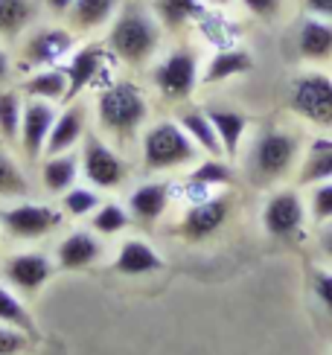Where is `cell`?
<instances>
[{"mask_svg": "<svg viewBox=\"0 0 332 355\" xmlns=\"http://www.w3.org/2000/svg\"><path fill=\"white\" fill-rule=\"evenodd\" d=\"M21 116H24V94L21 87H0V143L15 149L21 135Z\"/></svg>", "mask_w": 332, "mask_h": 355, "instance_id": "f1b7e54d", "label": "cell"}, {"mask_svg": "<svg viewBox=\"0 0 332 355\" xmlns=\"http://www.w3.org/2000/svg\"><path fill=\"white\" fill-rule=\"evenodd\" d=\"M21 94L29 96V99H44V102L65 105V96H67V73H65V67L56 64V67L33 70L21 82Z\"/></svg>", "mask_w": 332, "mask_h": 355, "instance_id": "d4e9b609", "label": "cell"}, {"mask_svg": "<svg viewBox=\"0 0 332 355\" xmlns=\"http://www.w3.org/2000/svg\"><path fill=\"white\" fill-rule=\"evenodd\" d=\"M79 164H82V178L88 181V187H94L99 192H114L128 181V160L99 131H88L85 135L79 146Z\"/></svg>", "mask_w": 332, "mask_h": 355, "instance_id": "ba28073f", "label": "cell"}, {"mask_svg": "<svg viewBox=\"0 0 332 355\" xmlns=\"http://www.w3.org/2000/svg\"><path fill=\"white\" fill-rule=\"evenodd\" d=\"M29 347H33V338L24 329L15 327H0V355H26Z\"/></svg>", "mask_w": 332, "mask_h": 355, "instance_id": "8d00e7d4", "label": "cell"}, {"mask_svg": "<svg viewBox=\"0 0 332 355\" xmlns=\"http://www.w3.org/2000/svg\"><path fill=\"white\" fill-rule=\"evenodd\" d=\"M163 24L158 21L152 3H143V0H123L114 21L102 33L108 55L131 70L152 67V62L163 53Z\"/></svg>", "mask_w": 332, "mask_h": 355, "instance_id": "6da1fadb", "label": "cell"}, {"mask_svg": "<svg viewBox=\"0 0 332 355\" xmlns=\"http://www.w3.org/2000/svg\"><path fill=\"white\" fill-rule=\"evenodd\" d=\"M294 50L297 58L309 67H321L332 62V21L306 15L294 26Z\"/></svg>", "mask_w": 332, "mask_h": 355, "instance_id": "5bb4252c", "label": "cell"}, {"mask_svg": "<svg viewBox=\"0 0 332 355\" xmlns=\"http://www.w3.org/2000/svg\"><path fill=\"white\" fill-rule=\"evenodd\" d=\"M128 207H119L117 201H102L90 216V230L97 236H117L128 227Z\"/></svg>", "mask_w": 332, "mask_h": 355, "instance_id": "1f68e13d", "label": "cell"}, {"mask_svg": "<svg viewBox=\"0 0 332 355\" xmlns=\"http://www.w3.org/2000/svg\"><path fill=\"white\" fill-rule=\"evenodd\" d=\"M12 73H15V58H12V53H9V44L0 41V87L9 85Z\"/></svg>", "mask_w": 332, "mask_h": 355, "instance_id": "ab89813d", "label": "cell"}, {"mask_svg": "<svg viewBox=\"0 0 332 355\" xmlns=\"http://www.w3.org/2000/svg\"><path fill=\"white\" fill-rule=\"evenodd\" d=\"M175 120L190 135V140L201 149V155H207V157H224L219 135H216V128H213V123H210V116H207V108H184L175 116Z\"/></svg>", "mask_w": 332, "mask_h": 355, "instance_id": "4316f807", "label": "cell"}, {"mask_svg": "<svg viewBox=\"0 0 332 355\" xmlns=\"http://www.w3.org/2000/svg\"><path fill=\"white\" fill-rule=\"evenodd\" d=\"M41 6H44V15H47V18L65 21L70 6H73V0H41Z\"/></svg>", "mask_w": 332, "mask_h": 355, "instance_id": "f35d334b", "label": "cell"}, {"mask_svg": "<svg viewBox=\"0 0 332 355\" xmlns=\"http://www.w3.org/2000/svg\"><path fill=\"white\" fill-rule=\"evenodd\" d=\"M29 178L21 166V160H15V155L9 152V146L0 143V198L3 201H18V198H29Z\"/></svg>", "mask_w": 332, "mask_h": 355, "instance_id": "f546056e", "label": "cell"}, {"mask_svg": "<svg viewBox=\"0 0 332 355\" xmlns=\"http://www.w3.org/2000/svg\"><path fill=\"white\" fill-rule=\"evenodd\" d=\"M306 15H318V18L332 21V0H300Z\"/></svg>", "mask_w": 332, "mask_h": 355, "instance_id": "60d3db41", "label": "cell"}, {"mask_svg": "<svg viewBox=\"0 0 332 355\" xmlns=\"http://www.w3.org/2000/svg\"><path fill=\"white\" fill-rule=\"evenodd\" d=\"M306 221V204L304 196L294 187H280L268 196L263 207V227L274 239H292L304 230Z\"/></svg>", "mask_w": 332, "mask_h": 355, "instance_id": "30bf717a", "label": "cell"}, {"mask_svg": "<svg viewBox=\"0 0 332 355\" xmlns=\"http://www.w3.org/2000/svg\"><path fill=\"white\" fill-rule=\"evenodd\" d=\"M207 116L219 135L224 157L233 160L239 152H242V143L248 137V128H251L248 114L239 111V108H207Z\"/></svg>", "mask_w": 332, "mask_h": 355, "instance_id": "603a6c76", "label": "cell"}, {"mask_svg": "<svg viewBox=\"0 0 332 355\" xmlns=\"http://www.w3.org/2000/svg\"><path fill=\"white\" fill-rule=\"evenodd\" d=\"M119 6H123V0H73L65 24L79 38H94L108 29Z\"/></svg>", "mask_w": 332, "mask_h": 355, "instance_id": "2e32d148", "label": "cell"}, {"mask_svg": "<svg viewBox=\"0 0 332 355\" xmlns=\"http://www.w3.org/2000/svg\"><path fill=\"white\" fill-rule=\"evenodd\" d=\"M318 248H321V254L332 262V221H324V225H321V233H318Z\"/></svg>", "mask_w": 332, "mask_h": 355, "instance_id": "b9f144b4", "label": "cell"}, {"mask_svg": "<svg viewBox=\"0 0 332 355\" xmlns=\"http://www.w3.org/2000/svg\"><path fill=\"white\" fill-rule=\"evenodd\" d=\"M18 55H15V67L26 73L56 67L70 58V53L79 47V35L65 24V21H38L29 33L15 44Z\"/></svg>", "mask_w": 332, "mask_h": 355, "instance_id": "5b68a950", "label": "cell"}, {"mask_svg": "<svg viewBox=\"0 0 332 355\" xmlns=\"http://www.w3.org/2000/svg\"><path fill=\"white\" fill-rule=\"evenodd\" d=\"M62 207H50L41 201H29V198H18L12 207L0 210V225L12 236V239L21 242H35L44 239L47 233H53L62 225Z\"/></svg>", "mask_w": 332, "mask_h": 355, "instance_id": "9c48e42d", "label": "cell"}, {"mask_svg": "<svg viewBox=\"0 0 332 355\" xmlns=\"http://www.w3.org/2000/svg\"><path fill=\"white\" fill-rule=\"evenodd\" d=\"M56 102L29 99L24 96V116H21V135H18V152L26 164H38L44 157V146L56 123Z\"/></svg>", "mask_w": 332, "mask_h": 355, "instance_id": "8fae6325", "label": "cell"}, {"mask_svg": "<svg viewBox=\"0 0 332 355\" xmlns=\"http://www.w3.org/2000/svg\"><path fill=\"white\" fill-rule=\"evenodd\" d=\"M309 216L312 221H332V181H321V184H312L309 187Z\"/></svg>", "mask_w": 332, "mask_h": 355, "instance_id": "d590c367", "label": "cell"}, {"mask_svg": "<svg viewBox=\"0 0 332 355\" xmlns=\"http://www.w3.org/2000/svg\"><path fill=\"white\" fill-rule=\"evenodd\" d=\"M149 79L160 99L187 102L201 85V58L190 44H178L169 53H160L155 58L149 67Z\"/></svg>", "mask_w": 332, "mask_h": 355, "instance_id": "8992f818", "label": "cell"}, {"mask_svg": "<svg viewBox=\"0 0 332 355\" xmlns=\"http://www.w3.org/2000/svg\"><path fill=\"white\" fill-rule=\"evenodd\" d=\"M82 175V164H79V152H62V155H44L38 160V181L41 189L47 196H65V192L76 184V178Z\"/></svg>", "mask_w": 332, "mask_h": 355, "instance_id": "d6986e66", "label": "cell"}, {"mask_svg": "<svg viewBox=\"0 0 332 355\" xmlns=\"http://www.w3.org/2000/svg\"><path fill=\"white\" fill-rule=\"evenodd\" d=\"M231 218V196H207L178 221V236L187 242H204L213 233H219Z\"/></svg>", "mask_w": 332, "mask_h": 355, "instance_id": "7c38bea8", "label": "cell"}, {"mask_svg": "<svg viewBox=\"0 0 332 355\" xmlns=\"http://www.w3.org/2000/svg\"><path fill=\"white\" fill-rule=\"evenodd\" d=\"M85 135H88V105L82 99L65 102V108L58 111L56 123H53L47 146H44V155H62V152L79 149Z\"/></svg>", "mask_w": 332, "mask_h": 355, "instance_id": "9a60e30c", "label": "cell"}, {"mask_svg": "<svg viewBox=\"0 0 332 355\" xmlns=\"http://www.w3.org/2000/svg\"><path fill=\"white\" fill-rule=\"evenodd\" d=\"M149 3H152L158 21L163 24L166 35H175V33L190 29L207 9L204 0H149Z\"/></svg>", "mask_w": 332, "mask_h": 355, "instance_id": "484cf974", "label": "cell"}, {"mask_svg": "<svg viewBox=\"0 0 332 355\" xmlns=\"http://www.w3.org/2000/svg\"><path fill=\"white\" fill-rule=\"evenodd\" d=\"M160 268H163L160 254L143 239L123 242V248H119V254L114 259V271L123 277H143V274H155Z\"/></svg>", "mask_w": 332, "mask_h": 355, "instance_id": "cb8c5ba5", "label": "cell"}, {"mask_svg": "<svg viewBox=\"0 0 332 355\" xmlns=\"http://www.w3.org/2000/svg\"><path fill=\"white\" fill-rule=\"evenodd\" d=\"M41 18V0H0V41L18 44Z\"/></svg>", "mask_w": 332, "mask_h": 355, "instance_id": "ffe728a7", "label": "cell"}, {"mask_svg": "<svg viewBox=\"0 0 332 355\" xmlns=\"http://www.w3.org/2000/svg\"><path fill=\"white\" fill-rule=\"evenodd\" d=\"M99 257H102V242L97 239V233H90V230H73L56 248L58 268H65V271L90 268Z\"/></svg>", "mask_w": 332, "mask_h": 355, "instance_id": "44dd1931", "label": "cell"}, {"mask_svg": "<svg viewBox=\"0 0 332 355\" xmlns=\"http://www.w3.org/2000/svg\"><path fill=\"white\" fill-rule=\"evenodd\" d=\"M99 204H102L99 189H94V187H76L73 184L65 196H58V207H62V213L70 216V218L94 216V210Z\"/></svg>", "mask_w": 332, "mask_h": 355, "instance_id": "d6a6232c", "label": "cell"}, {"mask_svg": "<svg viewBox=\"0 0 332 355\" xmlns=\"http://www.w3.org/2000/svg\"><path fill=\"white\" fill-rule=\"evenodd\" d=\"M97 125L102 137L117 146H131L140 140L149 123V96L134 79H114L97 94Z\"/></svg>", "mask_w": 332, "mask_h": 355, "instance_id": "7a4b0ae2", "label": "cell"}, {"mask_svg": "<svg viewBox=\"0 0 332 355\" xmlns=\"http://www.w3.org/2000/svg\"><path fill=\"white\" fill-rule=\"evenodd\" d=\"M128 216L138 221V225H155V221L166 213L169 207V184L166 181H146L138 184L128 196Z\"/></svg>", "mask_w": 332, "mask_h": 355, "instance_id": "7402d4cb", "label": "cell"}, {"mask_svg": "<svg viewBox=\"0 0 332 355\" xmlns=\"http://www.w3.org/2000/svg\"><path fill=\"white\" fill-rule=\"evenodd\" d=\"M289 111L315 128L332 131V76L306 67L289 82Z\"/></svg>", "mask_w": 332, "mask_h": 355, "instance_id": "52a82bcc", "label": "cell"}, {"mask_svg": "<svg viewBox=\"0 0 332 355\" xmlns=\"http://www.w3.org/2000/svg\"><path fill=\"white\" fill-rule=\"evenodd\" d=\"M321 181H332V137L312 140L306 157H300V166H297L300 187H312Z\"/></svg>", "mask_w": 332, "mask_h": 355, "instance_id": "83f0119b", "label": "cell"}, {"mask_svg": "<svg viewBox=\"0 0 332 355\" xmlns=\"http://www.w3.org/2000/svg\"><path fill=\"white\" fill-rule=\"evenodd\" d=\"M105 58H108V50H105L102 41H94V38L85 41L82 47H76L70 53V58L62 64L65 73H67V96H65V102L82 99V94L99 79V73L105 67Z\"/></svg>", "mask_w": 332, "mask_h": 355, "instance_id": "4fadbf2b", "label": "cell"}, {"mask_svg": "<svg viewBox=\"0 0 332 355\" xmlns=\"http://www.w3.org/2000/svg\"><path fill=\"white\" fill-rule=\"evenodd\" d=\"M304 155V143L294 131L263 128L245 149V175L254 187H274L285 181Z\"/></svg>", "mask_w": 332, "mask_h": 355, "instance_id": "3957f363", "label": "cell"}, {"mask_svg": "<svg viewBox=\"0 0 332 355\" xmlns=\"http://www.w3.org/2000/svg\"><path fill=\"white\" fill-rule=\"evenodd\" d=\"M0 323H6V327H15V329H24V332H29V335L35 332L29 309L21 303L18 294L9 291L6 286H0Z\"/></svg>", "mask_w": 332, "mask_h": 355, "instance_id": "836d02e7", "label": "cell"}, {"mask_svg": "<svg viewBox=\"0 0 332 355\" xmlns=\"http://www.w3.org/2000/svg\"><path fill=\"white\" fill-rule=\"evenodd\" d=\"M204 155L181 128L178 120H158L143 128L140 135V160L146 172H175L199 164Z\"/></svg>", "mask_w": 332, "mask_h": 355, "instance_id": "277c9868", "label": "cell"}, {"mask_svg": "<svg viewBox=\"0 0 332 355\" xmlns=\"http://www.w3.org/2000/svg\"><path fill=\"white\" fill-rule=\"evenodd\" d=\"M6 283L21 291V294H35L44 283H50V277L56 274V265L44 254H15L6 262Z\"/></svg>", "mask_w": 332, "mask_h": 355, "instance_id": "e0dca14e", "label": "cell"}, {"mask_svg": "<svg viewBox=\"0 0 332 355\" xmlns=\"http://www.w3.org/2000/svg\"><path fill=\"white\" fill-rule=\"evenodd\" d=\"M312 294L332 315V271H315L312 274Z\"/></svg>", "mask_w": 332, "mask_h": 355, "instance_id": "74e56055", "label": "cell"}, {"mask_svg": "<svg viewBox=\"0 0 332 355\" xmlns=\"http://www.w3.org/2000/svg\"><path fill=\"white\" fill-rule=\"evenodd\" d=\"M254 21H263V24H277L285 18L292 0H236Z\"/></svg>", "mask_w": 332, "mask_h": 355, "instance_id": "e575fe53", "label": "cell"}, {"mask_svg": "<svg viewBox=\"0 0 332 355\" xmlns=\"http://www.w3.org/2000/svg\"><path fill=\"white\" fill-rule=\"evenodd\" d=\"M233 3H236V0H204V6H213V9H228Z\"/></svg>", "mask_w": 332, "mask_h": 355, "instance_id": "7bdbcfd3", "label": "cell"}, {"mask_svg": "<svg viewBox=\"0 0 332 355\" xmlns=\"http://www.w3.org/2000/svg\"><path fill=\"white\" fill-rule=\"evenodd\" d=\"M256 67V58L248 47H222L219 53L210 55V62L201 64V85L210 87V85H224L231 79H239V76H248V73Z\"/></svg>", "mask_w": 332, "mask_h": 355, "instance_id": "ac0fdd59", "label": "cell"}, {"mask_svg": "<svg viewBox=\"0 0 332 355\" xmlns=\"http://www.w3.org/2000/svg\"><path fill=\"white\" fill-rule=\"evenodd\" d=\"M233 181V166L228 164V157H201L199 164H192L190 169V184L195 189H219L228 187Z\"/></svg>", "mask_w": 332, "mask_h": 355, "instance_id": "4dcf8cb0", "label": "cell"}]
</instances>
